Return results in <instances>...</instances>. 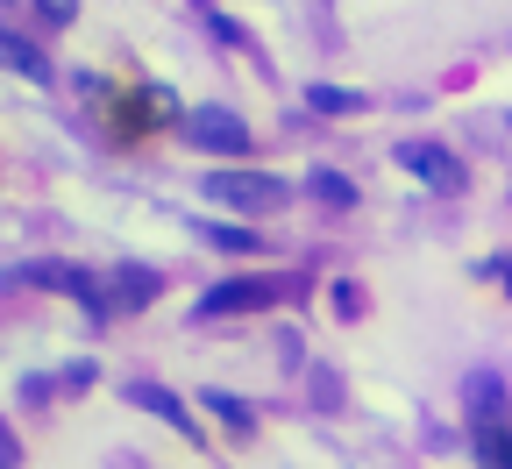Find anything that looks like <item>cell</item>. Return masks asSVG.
I'll list each match as a JSON object with an SVG mask.
<instances>
[{"instance_id":"3957f363","label":"cell","mask_w":512,"mask_h":469,"mask_svg":"<svg viewBox=\"0 0 512 469\" xmlns=\"http://www.w3.org/2000/svg\"><path fill=\"white\" fill-rule=\"evenodd\" d=\"M185 136L200 143V150H228V157L249 150V128H242V114H228V107H192V114H185Z\"/></svg>"},{"instance_id":"30bf717a","label":"cell","mask_w":512,"mask_h":469,"mask_svg":"<svg viewBox=\"0 0 512 469\" xmlns=\"http://www.w3.org/2000/svg\"><path fill=\"white\" fill-rule=\"evenodd\" d=\"M200 406H207L214 420H228L235 434H256V413L242 406V398H228V391H200Z\"/></svg>"},{"instance_id":"8fae6325","label":"cell","mask_w":512,"mask_h":469,"mask_svg":"<svg viewBox=\"0 0 512 469\" xmlns=\"http://www.w3.org/2000/svg\"><path fill=\"white\" fill-rule=\"evenodd\" d=\"M306 192H313V199H328V207H356V185H349L342 171H313Z\"/></svg>"},{"instance_id":"5bb4252c","label":"cell","mask_w":512,"mask_h":469,"mask_svg":"<svg viewBox=\"0 0 512 469\" xmlns=\"http://www.w3.org/2000/svg\"><path fill=\"white\" fill-rule=\"evenodd\" d=\"M207 235H214V242H221V249H256V235H249V228H221V221H214V228H207Z\"/></svg>"},{"instance_id":"4fadbf2b","label":"cell","mask_w":512,"mask_h":469,"mask_svg":"<svg viewBox=\"0 0 512 469\" xmlns=\"http://www.w3.org/2000/svg\"><path fill=\"white\" fill-rule=\"evenodd\" d=\"M36 15H43L50 29H72V22H79V0H36Z\"/></svg>"},{"instance_id":"5b68a950","label":"cell","mask_w":512,"mask_h":469,"mask_svg":"<svg viewBox=\"0 0 512 469\" xmlns=\"http://www.w3.org/2000/svg\"><path fill=\"white\" fill-rule=\"evenodd\" d=\"M0 72H22V79L50 86V50H43V43H29L22 29H8V22H0Z\"/></svg>"},{"instance_id":"9c48e42d","label":"cell","mask_w":512,"mask_h":469,"mask_svg":"<svg viewBox=\"0 0 512 469\" xmlns=\"http://www.w3.org/2000/svg\"><path fill=\"white\" fill-rule=\"evenodd\" d=\"M470 441H477V462H484V469H512V420L470 427Z\"/></svg>"},{"instance_id":"7a4b0ae2","label":"cell","mask_w":512,"mask_h":469,"mask_svg":"<svg viewBox=\"0 0 512 469\" xmlns=\"http://www.w3.org/2000/svg\"><path fill=\"white\" fill-rule=\"evenodd\" d=\"M278 299H285V278H228V285H214L192 313H200V320H235V313H264Z\"/></svg>"},{"instance_id":"52a82bcc","label":"cell","mask_w":512,"mask_h":469,"mask_svg":"<svg viewBox=\"0 0 512 469\" xmlns=\"http://www.w3.org/2000/svg\"><path fill=\"white\" fill-rule=\"evenodd\" d=\"M143 299H157V271H136V263L107 271V306H114V320H121V313H136Z\"/></svg>"},{"instance_id":"6da1fadb","label":"cell","mask_w":512,"mask_h":469,"mask_svg":"<svg viewBox=\"0 0 512 469\" xmlns=\"http://www.w3.org/2000/svg\"><path fill=\"white\" fill-rule=\"evenodd\" d=\"M207 199H221L235 214H278L292 192L285 178H264V171H207Z\"/></svg>"},{"instance_id":"7c38bea8","label":"cell","mask_w":512,"mask_h":469,"mask_svg":"<svg viewBox=\"0 0 512 469\" xmlns=\"http://www.w3.org/2000/svg\"><path fill=\"white\" fill-rule=\"evenodd\" d=\"M306 107H313V114H356L363 100H356V93H342V86H313V93H306Z\"/></svg>"},{"instance_id":"8992f818","label":"cell","mask_w":512,"mask_h":469,"mask_svg":"<svg viewBox=\"0 0 512 469\" xmlns=\"http://www.w3.org/2000/svg\"><path fill=\"white\" fill-rule=\"evenodd\" d=\"M463 413H470V427H491V420H512V398H505V377H491V370H477V377L463 384Z\"/></svg>"},{"instance_id":"277c9868","label":"cell","mask_w":512,"mask_h":469,"mask_svg":"<svg viewBox=\"0 0 512 469\" xmlns=\"http://www.w3.org/2000/svg\"><path fill=\"white\" fill-rule=\"evenodd\" d=\"M399 164H406L413 178H427L434 192H463V164L448 157V150H434V143H406V150H399Z\"/></svg>"},{"instance_id":"ba28073f","label":"cell","mask_w":512,"mask_h":469,"mask_svg":"<svg viewBox=\"0 0 512 469\" xmlns=\"http://www.w3.org/2000/svg\"><path fill=\"white\" fill-rule=\"evenodd\" d=\"M128 398H136V406H143V413H164V420H171V427H178V434H192V441H207V434H200V427H192V413H185V406H178V398H171V391H164V384H128Z\"/></svg>"},{"instance_id":"9a60e30c","label":"cell","mask_w":512,"mask_h":469,"mask_svg":"<svg viewBox=\"0 0 512 469\" xmlns=\"http://www.w3.org/2000/svg\"><path fill=\"white\" fill-rule=\"evenodd\" d=\"M0 469H15V441L8 434H0Z\"/></svg>"}]
</instances>
